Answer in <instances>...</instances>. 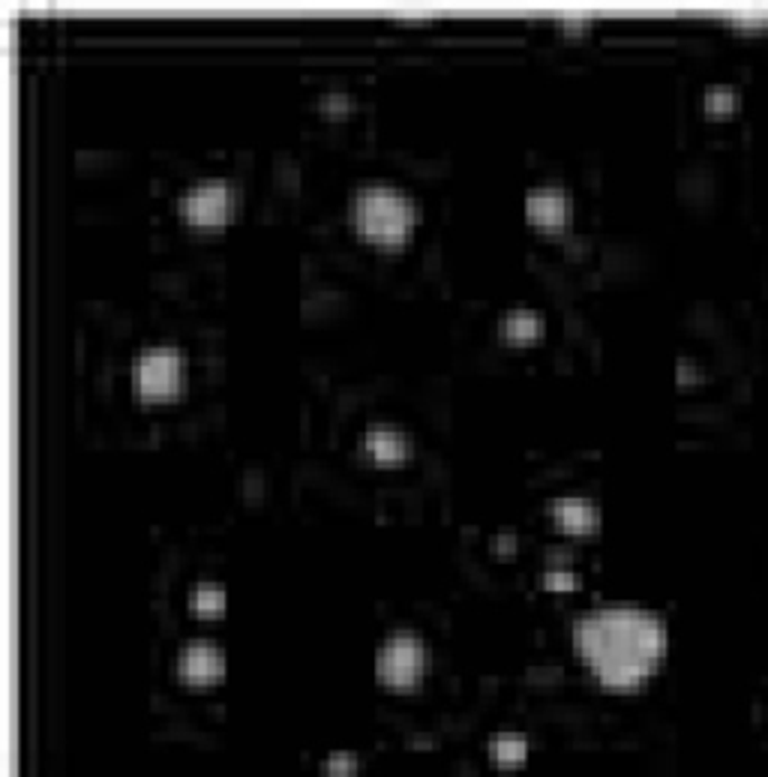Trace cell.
<instances>
[{
    "label": "cell",
    "mask_w": 768,
    "mask_h": 777,
    "mask_svg": "<svg viewBox=\"0 0 768 777\" xmlns=\"http://www.w3.org/2000/svg\"><path fill=\"white\" fill-rule=\"evenodd\" d=\"M727 24L738 31H768V12H738L729 16Z\"/></svg>",
    "instance_id": "cell-16"
},
{
    "label": "cell",
    "mask_w": 768,
    "mask_h": 777,
    "mask_svg": "<svg viewBox=\"0 0 768 777\" xmlns=\"http://www.w3.org/2000/svg\"><path fill=\"white\" fill-rule=\"evenodd\" d=\"M348 105H352V100H348L345 93H324L322 102H319V109H322L324 114H345Z\"/></svg>",
    "instance_id": "cell-17"
},
{
    "label": "cell",
    "mask_w": 768,
    "mask_h": 777,
    "mask_svg": "<svg viewBox=\"0 0 768 777\" xmlns=\"http://www.w3.org/2000/svg\"><path fill=\"white\" fill-rule=\"evenodd\" d=\"M225 601H229V597H225V588L220 586V583H199L190 595L192 613H199V616L204 618L220 616L225 609Z\"/></svg>",
    "instance_id": "cell-12"
},
{
    "label": "cell",
    "mask_w": 768,
    "mask_h": 777,
    "mask_svg": "<svg viewBox=\"0 0 768 777\" xmlns=\"http://www.w3.org/2000/svg\"><path fill=\"white\" fill-rule=\"evenodd\" d=\"M574 643L604 685H643L667 655L664 618L643 606H600L574 625Z\"/></svg>",
    "instance_id": "cell-1"
},
{
    "label": "cell",
    "mask_w": 768,
    "mask_h": 777,
    "mask_svg": "<svg viewBox=\"0 0 768 777\" xmlns=\"http://www.w3.org/2000/svg\"><path fill=\"white\" fill-rule=\"evenodd\" d=\"M493 549H496V553H502V549H505V553H514L516 549L514 535H498L496 541H493Z\"/></svg>",
    "instance_id": "cell-18"
},
{
    "label": "cell",
    "mask_w": 768,
    "mask_h": 777,
    "mask_svg": "<svg viewBox=\"0 0 768 777\" xmlns=\"http://www.w3.org/2000/svg\"><path fill=\"white\" fill-rule=\"evenodd\" d=\"M553 519L567 535H592L600 525V514L588 498H556L553 502Z\"/></svg>",
    "instance_id": "cell-8"
},
{
    "label": "cell",
    "mask_w": 768,
    "mask_h": 777,
    "mask_svg": "<svg viewBox=\"0 0 768 777\" xmlns=\"http://www.w3.org/2000/svg\"><path fill=\"white\" fill-rule=\"evenodd\" d=\"M352 220L366 241L378 246H396L412 234L415 208L394 186H364L354 195Z\"/></svg>",
    "instance_id": "cell-2"
},
{
    "label": "cell",
    "mask_w": 768,
    "mask_h": 777,
    "mask_svg": "<svg viewBox=\"0 0 768 777\" xmlns=\"http://www.w3.org/2000/svg\"><path fill=\"white\" fill-rule=\"evenodd\" d=\"M558 28H565V31H586L588 28V19H558Z\"/></svg>",
    "instance_id": "cell-19"
},
{
    "label": "cell",
    "mask_w": 768,
    "mask_h": 777,
    "mask_svg": "<svg viewBox=\"0 0 768 777\" xmlns=\"http://www.w3.org/2000/svg\"><path fill=\"white\" fill-rule=\"evenodd\" d=\"M364 451L378 463H403L412 454V442L394 426H370L364 435Z\"/></svg>",
    "instance_id": "cell-9"
},
{
    "label": "cell",
    "mask_w": 768,
    "mask_h": 777,
    "mask_svg": "<svg viewBox=\"0 0 768 777\" xmlns=\"http://www.w3.org/2000/svg\"><path fill=\"white\" fill-rule=\"evenodd\" d=\"M544 333V319L532 310H514L502 319V336L511 343H528Z\"/></svg>",
    "instance_id": "cell-11"
},
{
    "label": "cell",
    "mask_w": 768,
    "mask_h": 777,
    "mask_svg": "<svg viewBox=\"0 0 768 777\" xmlns=\"http://www.w3.org/2000/svg\"><path fill=\"white\" fill-rule=\"evenodd\" d=\"M322 771L327 777H354L361 771V757L352 750H334L322 763Z\"/></svg>",
    "instance_id": "cell-14"
},
{
    "label": "cell",
    "mask_w": 768,
    "mask_h": 777,
    "mask_svg": "<svg viewBox=\"0 0 768 777\" xmlns=\"http://www.w3.org/2000/svg\"><path fill=\"white\" fill-rule=\"evenodd\" d=\"M703 105H706V114H711V118H729V114H736L741 109V93L736 88H729V84H715L703 97Z\"/></svg>",
    "instance_id": "cell-13"
},
{
    "label": "cell",
    "mask_w": 768,
    "mask_h": 777,
    "mask_svg": "<svg viewBox=\"0 0 768 777\" xmlns=\"http://www.w3.org/2000/svg\"><path fill=\"white\" fill-rule=\"evenodd\" d=\"M183 382V361L181 354L160 345V349H148L135 357L132 364V387L135 394L144 400H162V396L178 394V387Z\"/></svg>",
    "instance_id": "cell-4"
},
{
    "label": "cell",
    "mask_w": 768,
    "mask_h": 777,
    "mask_svg": "<svg viewBox=\"0 0 768 777\" xmlns=\"http://www.w3.org/2000/svg\"><path fill=\"white\" fill-rule=\"evenodd\" d=\"M489 757L502 768L519 766L528 757V738L523 733H496L489 738Z\"/></svg>",
    "instance_id": "cell-10"
},
{
    "label": "cell",
    "mask_w": 768,
    "mask_h": 777,
    "mask_svg": "<svg viewBox=\"0 0 768 777\" xmlns=\"http://www.w3.org/2000/svg\"><path fill=\"white\" fill-rule=\"evenodd\" d=\"M424 673V643L412 630H396L375 652V676L387 687H412Z\"/></svg>",
    "instance_id": "cell-3"
},
{
    "label": "cell",
    "mask_w": 768,
    "mask_h": 777,
    "mask_svg": "<svg viewBox=\"0 0 768 777\" xmlns=\"http://www.w3.org/2000/svg\"><path fill=\"white\" fill-rule=\"evenodd\" d=\"M178 676L186 685H213L225 676V652L208 639H192L178 655Z\"/></svg>",
    "instance_id": "cell-6"
},
{
    "label": "cell",
    "mask_w": 768,
    "mask_h": 777,
    "mask_svg": "<svg viewBox=\"0 0 768 777\" xmlns=\"http://www.w3.org/2000/svg\"><path fill=\"white\" fill-rule=\"evenodd\" d=\"M540 579H544V586L553 588V592H570V588L579 586V574L567 565H549Z\"/></svg>",
    "instance_id": "cell-15"
},
{
    "label": "cell",
    "mask_w": 768,
    "mask_h": 777,
    "mask_svg": "<svg viewBox=\"0 0 768 777\" xmlns=\"http://www.w3.org/2000/svg\"><path fill=\"white\" fill-rule=\"evenodd\" d=\"M574 213L570 195L558 186H537L526 195V216L537 229H565Z\"/></svg>",
    "instance_id": "cell-7"
},
{
    "label": "cell",
    "mask_w": 768,
    "mask_h": 777,
    "mask_svg": "<svg viewBox=\"0 0 768 777\" xmlns=\"http://www.w3.org/2000/svg\"><path fill=\"white\" fill-rule=\"evenodd\" d=\"M234 208V192L229 183L223 181H204L195 183L183 192L178 211H181L183 222L199 225V229H211L220 222L229 220V213Z\"/></svg>",
    "instance_id": "cell-5"
}]
</instances>
